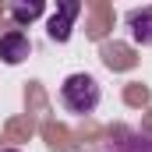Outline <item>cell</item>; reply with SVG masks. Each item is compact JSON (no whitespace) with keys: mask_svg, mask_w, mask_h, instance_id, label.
Listing matches in <instances>:
<instances>
[{"mask_svg":"<svg viewBox=\"0 0 152 152\" xmlns=\"http://www.w3.org/2000/svg\"><path fill=\"white\" fill-rule=\"evenodd\" d=\"M99 99H103V88H99V81L92 75H85V71H75V75L64 78V85H60V103H64V110L67 113H78V117H88L99 110Z\"/></svg>","mask_w":152,"mask_h":152,"instance_id":"obj_1","label":"cell"},{"mask_svg":"<svg viewBox=\"0 0 152 152\" xmlns=\"http://www.w3.org/2000/svg\"><path fill=\"white\" fill-rule=\"evenodd\" d=\"M78 14H81V4H78V0H64V4H57L53 18L46 21V36L53 39V42H67Z\"/></svg>","mask_w":152,"mask_h":152,"instance_id":"obj_2","label":"cell"},{"mask_svg":"<svg viewBox=\"0 0 152 152\" xmlns=\"http://www.w3.org/2000/svg\"><path fill=\"white\" fill-rule=\"evenodd\" d=\"M28 53H32V42L28 36L21 32V28H11V32H4L0 36V60L4 64H21V60H28Z\"/></svg>","mask_w":152,"mask_h":152,"instance_id":"obj_3","label":"cell"},{"mask_svg":"<svg viewBox=\"0 0 152 152\" xmlns=\"http://www.w3.org/2000/svg\"><path fill=\"white\" fill-rule=\"evenodd\" d=\"M103 152H152V138L142 131H117Z\"/></svg>","mask_w":152,"mask_h":152,"instance_id":"obj_4","label":"cell"},{"mask_svg":"<svg viewBox=\"0 0 152 152\" xmlns=\"http://www.w3.org/2000/svg\"><path fill=\"white\" fill-rule=\"evenodd\" d=\"M127 32L138 46H152V7H134L127 11Z\"/></svg>","mask_w":152,"mask_h":152,"instance_id":"obj_5","label":"cell"},{"mask_svg":"<svg viewBox=\"0 0 152 152\" xmlns=\"http://www.w3.org/2000/svg\"><path fill=\"white\" fill-rule=\"evenodd\" d=\"M42 11H46V4H42V0H28V4L14 0V4H7V14H11L18 25H32V21H36Z\"/></svg>","mask_w":152,"mask_h":152,"instance_id":"obj_6","label":"cell"},{"mask_svg":"<svg viewBox=\"0 0 152 152\" xmlns=\"http://www.w3.org/2000/svg\"><path fill=\"white\" fill-rule=\"evenodd\" d=\"M0 152H21V149H0Z\"/></svg>","mask_w":152,"mask_h":152,"instance_id":"obj_7","label":"cell"}]
</instances>
